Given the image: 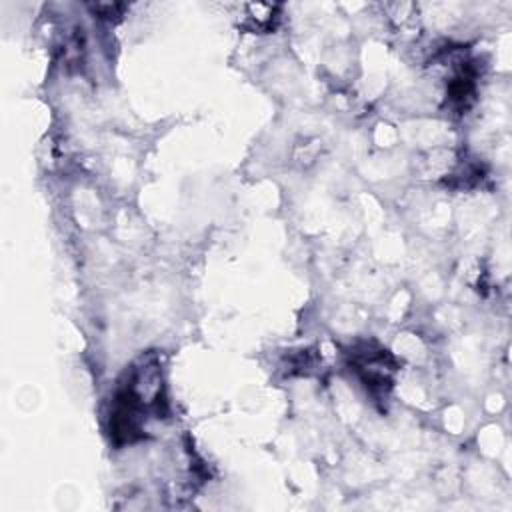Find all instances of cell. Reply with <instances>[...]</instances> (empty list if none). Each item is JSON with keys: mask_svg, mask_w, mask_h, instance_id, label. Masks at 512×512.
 I'll list each match as a JSON object with an SVG mask.
<instances>
[{"mask_svg": "<svg viewBox=\"0 0 512 512\" xmlns=\"http://www.w3.org/2000/svg\"><path fill=\"white\" fill-rule=\"evenodd\" d=\"M350 366L370 394H384L392 388L398 364L394 356L376 342H358L350 352Z\"/></svg>", "mask_w": 512, "mask_h": 512, "instance_id": "2", "label": "cell"}, {"mask_svg": "<svg viewBox=\"0 0 512 512\" xmlns=\"http://www.w3.org/2000/svg\"><path fill=\"white\" fill-rule=\"evenodd\" d=\"M164 384L156 358H142L130 366L116 388L110 410V434L122 442L142 436L148 418H160L164 410Z\"/></svg>", "mask_w": 512, "mask_h": 512, "instance_id": "1", "label": "cell"}, {"mask_svg": "<svg viewBox=\"0 0 512 512\" xmlns=\"http://www.w3.org/2000/svg\"><path fill=\"white\" fill-rule=\"evenodd\" d=\"M246 20L250 30L256 32H268L274 28L276 20H278V10L280 6L276 4H246Z\"/></svg>", "mask_w": 512, "mask_h": 512, "instance_id": "3", "label": "cell"}]
</instances>
